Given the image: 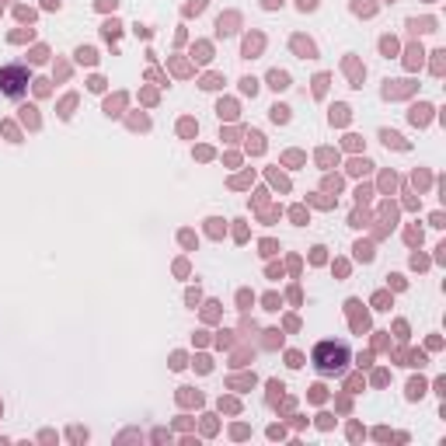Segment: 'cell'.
<instances>
[{
    "label": "cell",
    "mask_w": 446,
    "mask_h": 446,
    "mask_svg": "<svg viewBox=\"0 0 446 446\" xmlns=\"http://www.w3.org/2000/svg\"><path fill=\"white\" fill-rule=\"evenodd\" d=\"M349 363V349L342 342H321L314 349V366L321 373H342Z\"/></svg>",
    "instance_id": "1"
},
{
    "label": "cell",
    "mask_w": 446,
    "mask_h": 446,
    "mask_svg": "<svg viewBox=\"0 0 446 446\" xmlns=\"http://www.w3.org/2000/svg\"><path fill=\"white\" fill-rule=\"evenodd\" d=\"M25 91H28V70H25L21 63H11V67L0 70V94H7V98H21Z\"/></svg>",
    "instance_id": "2"
},
{
    "label": "cell",
    "mask_w": 446,
    "mask_h": 446,
    "mask_svg": "<svg viewBox=\"0 0 446 446\" xmlns=\"http://www.w3.org/2000/svg\"><path fill=\"white\" fill-rule=\"evenodd\" d=\"M269 80H272V87L279 91V87H286V80H290V77H286V74H279V70H276V74L269 77Z\"/></svg>",
    "instance_id": "3"
},
{
    "label": "cell",
    "mask_w": 446,
    "mask_h": 446,
    "mask_svg": "<svg viewBox=\"0 0 446 446\" xmlns=\"http://www.w3.org/2000/svg\"><path fill=\"white\" fill-rule=\"evenodd\" d=\"M300 7H303V11H307V7H314V0H300Z\"/></svg>",
    "instance_id": "4"
}]
</instances>
